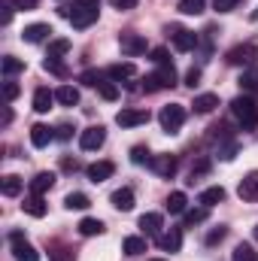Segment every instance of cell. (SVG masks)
Listing matches in <instances>:
<instances>
[{"label":"cell","instance_id":"6da1fadb","mask_svg":"<svg viewBox=\"0 0 258 261\" xmlns=\"http://www.w3.org/2000/svg\"><path fill=\"white\" fill-rule=\"evenodd\" d=\"M97 6H100V0H73V6H61V15L70 18V24L76 31H85L88 24L97 21Z\"/></svg>","mask_w":258,"mask_h":261},{"label":"cell","instance_id":"7a4b0ae2","mask_svg":"<svg viewBox=\"0 0 258 261\" xmlns=\"http://www.w3.org/2000/svg\"><path fill=\"white\" fill-rule=\"evenodd\" d=\"M231 116L240 122L243 130L258 128V103L252 97H234V100H231Z\"/></svg>","mask_w":258,"mask_h":261},{"label":"cell","instance_id":"3957f363","mask_svg":"<svg viewBox=\"0 0 258 261\" xmlns=\"http://www.w3.org/2000/svg\"><path fill=\"white\" fill-rule=\"evenodd\" d=\"M170 85H176V70H173L170 61H167V64H158L155 73H149V76L143 79V88H146V91H161V88H170Z\"/></svg>","mask_w":258,"mask_h":261},{"label":"cell","instance_id":"277c9868","mask_svg":"<svg viewBox=\"0 0 258 261\" xmlns=\"http://www.w3.org/2000/svg\"><path fill=\"white\" fill-rule=\"evenodd\" d=\"M158 122H161V128L167 130V134H176V130L183 128V122H186V107L183 103H167L158 113Z\"/></svg>","mask_w":258,"mask_h":261},{"label":"cell","instance_id":"5b68a950","mask_svg":"<svg viewBox=\"0 0 258 261\" xmlns=\"http://www.w3.org/2000/svg\"><path fill=\"white\" fill-rule=\"evenodd\" d=\"M258 58V46H252V43H243V46H234L228 55H225V61L234 67H252Z\"/></svg>","mask_w":258,"mask_h":261},{"label":"cell","instance_id":"8992f818","mask_svg":"<svg viewBox=\"0 0 258 261\" xmlns=\"http://www.w3.org/2000/svg\"><path fill=\"white\" fill-rule=\"evenodd\" d=\"M9 243H12V255H15V261H40V252L24 240L21 231H12V234H9Z\"/></svg>","mask_w":258,"mask_h":261},{"label":"cell","instance_id":"52a82bcc","mask_svg":"<svg viewBox=\"0 0 258 261\" xmlns=\"http://www.w3.org/2000/svg\"><path fill=\"white\" fill-rule=\"evenodd\" d=\"M104 140H107V130H104V125H91V128H85L82 134H79V146H82L85 152L100 149V146H104Z\"/></svg>","mask_w":258,"mask_h":261},{"label":"cell","instance_id":"ba28073f","mask_svg":"<svg viewBox=\"0 0 258 261\" xmlns=\"http://www.w3.org/2000/svg\"><path fill=\"white\" fill-rule=\"evenodd\" d=\"M170 37H173V49L176 52H192L197 46V34L186 31V28H170Z\"/></svg>","mask_w":258,"mask_h":261},{"label":"cell","instance_id":"9c48e42d","mask_svg":"<svg viewBox=\"0 0 258 261\" xmlns=\"http://www.w3.org/2000/svg\"><path fill=\"white\" fill-rule=\"evenodd\" d=\"M116 122L122 125V128H137V125H146L149 122V110H122L119 116H116Z\"/></svg>","mask_w":258,"mask_h":261},{"label":"cell","instance_id":"30bf717a","mask_svg":"<svg viewBox=\"0 0 258 261\" xmlns=\"http://www.w3.org/2000/svg\"><path fill=\"white\" fill-rule=\"evenodd\" d=\"M119 46H122V52H125L128 58H137V55H143V52H146V40H143L140 34H122Z\"/></svg>","mask_w":258,"mask_h":261},{"label":"cell","instance_id":"8fae6325","mask_svg":"<svg viewBox=\"0 0 258 261\" xmlns=\"http://www.w3.org/2000/svg\"><path fill=\"white\" fill-rule=\"evenodd\" d=\"M237 195L243 197V200H249V203H255V200H258V170L246 173V176L240 179V186H237Z\"/></svg>","mask_w":258,"mask_h":261},{"label":"cell","instance_id":"7c38bea8","mask_svg":"<svg viewBox=\"0 0 258 261\" xmlns=\"http://www.w3.org/2000/svg\"><path fill=\"white\" fill-rule=\"evenodd\" d=\"M85 173H88L91 182H104V179H110V176L116 173V164H113V161H94V164L85 167Z\"/></svg>","mask_w":258,"mask_h":261},{"label":"cell","instance_id":"4fadbf2b","mask_svg":"<svg viewBox=\"0 0 258 261\" xmlns=\"http://www.w3.org/2000/svg\"><path fill=\"white\" fill-rule=\"evenodd\" d=\"M149 164H152V170H155L158 176H164V179H170V176L176 173V158H173V155H155Z\"/></svg>","mask_w":258,"mask_h":261},{"label":"cell","instance_id":"5bb4252c","mask_svg":"<svg viewBox=\"0 0 258 261\" xmlns=\"http://www.w3.org/2000/svg\"><path fill=\"white\" fill-rule=\"evenodd\" d=\"M49 34H52V28H49L46 21H37V24H28V28L21 31V40H24V43H43Z\"/></svg>","mask_w":258,"mask_h":261},{"label":"cell","instance_id":"9a60e30c","mask_svg":"<svg viewBox=\"0 0 258 261\" xmlns=\"http://www.w3.org/2000/svg\"><path fill=\"white\" fill-rule=\"evenodd\" d=\"M158 246H161L164 252H179V246H183V231H179V228H170L167 234L158 237Z\"/></svg>","mask_w":258,"mask_h":261},{"label":"cell","instance_id":"2e32d148","mask_svg":"<svg viewBox=\"0 0 258 261\" xmlns=\"http://www.w3.org/2000/svg\"><path fill=\"white\" fill-rule=\"evenodd\" d=\"M107 76H110L113 82H122V79H134V76H137V67L131 64V61H119V64L107 67Z\"/></svg>","mask_w":258,"mask_h":261},{"label":"cell","instance_id":"e0dca14e","mask_svg":"<svg viewBox=\"0 0 258 261\" xmlns=\"http://www.w3.org/2000/svg\"><path fill=\"white\" fill-rule=\"evenodd\" d=\"M52 140H55V134H52L49 125H34V128H31V143H34L37 149H46Z\"/></svg>","mask_w":258,"mask_h":261},{"label":"cell","instance_id":"ac0fdd59","mask_svg":"<svg viewBox=\"0 0 258 261\" xmlns=\"http://www.w3.org/2000/svg\"><path fill=\"white\" fill-rule=\"evenodd\" d=\"M52 186H55V173L43 170V173H37V176L31 179V195H43V192H49Z\"/></svg>","mask_w":258,"mask_h":261},{"label":"cell","instance_id":"d6986e66","mask_svg":"<svg viewBox=\"0 0 258 261\" xmlns=\"http://www.w3.org/2000/svg\"><path fill=\"white\" fill-rule=\"evenodd\" d=\"M161 225H164V216H161V213H143V216H140V228H143L146 234H158Z\"/></svg>","mask_w":258,"mask_h":261},{"label":"cell","instance_id":"ffe728a7","mask_svg":"<svg viewBox=\"0 0 258 261\" xmlns=\"http://www.w3.org/2000/svg\"><path fill=\"white\" fill-rule=\"evenodd\" d=\"M197 200L210 210V206H216V203H222V200H225V189H222V186H210V189H203V192H200Z\"/></svg>","mask_w":258,"mask_h":261},{"label":"cell","instance_id":"44dd1931","mask_svg":"<svg viewBox=\"0 0 258 261\" xmlns=\"http://www.w3.org/2000/svg\"><path fill=\"white\" fill-rule=\"evenodd\" d=\"M113 206L122 210V213H131L134 210V192L131 189H116L113 192Z\"/></svg>","mask_w":258,"mask_h":261},{"label":"cell","instance_id":"7402d4cb","mask_svg":"<svg viewBox=\"0 0 258 261\" xmlns=\"http://www.w3.org/2000/svg\"><path fill=\"white\" fill-rule=\"evenodd\" d=\"M21 210H24L28 216H34V219H43V216H46V203H43V197H40V195H31V197H24V203H21Z\"/></svg>","mask_w":258,"mask_h":261},{"label":"cell","instance_id":"603a6c76","mask_svg":"<svg viewBox=\"0 0 258 261\" xmlns=\"http://www.w3.org/2000/svg\"><path fill=\"white\" fill-rule=\"evenodd\" d=\"M52 100H55V94L49 88H37L34 91V110L37 113H49L52 110Z\"/></svg>","mask_w":258,"mask_h":261},{"label":"cell","instance_id":"cb8c5ba5","mask_svg":"<svg viewBox=\"0 0 258 261\" xmlns=\"http://www.w3.org/2000/svg\"><path fill=\"white\" fill-rule=\"evenodd\" d=\"M194 113H200V116H207V113H213L216 107H219V97L216 94H197L194 97Z\"/></svg>","mask_w":258,"mask_h":261},{"label":"cell","instance_id":"d4e9b609","mask_svg":"<svg viewBox=\"0 0 258 261\" xmlns=\"http://www.w3.org/2000/svg\"><path fill=\"white\" fill-rule=\"evenodd\" d=\"M55 100H58L61 107H76V103H79V91H76L73 85H61V88L55 91Z\"/></svg>","mask_w":258,"mask_h":261},{"label":"cell","instance_id":"484cf974","mask_svg":"<svg viewBox=\"0 0 258 261\" xmlns=\"http://www.w3.org/2000/svg\"><path fill=\"white\" fill-rule=\"evenodd\" d=\"M21 176H15V173H9V176H3V195L6 197H18L21 195Z\"/></svg>","mask_w":258,"mask_h":261},{"label":"cell","instance_id":"4316f807","mask_svg":"<svg viewBox=\"0 0 258 261\" xmlns=\"http://www.w3.org/2000/svg\"><path fill=\"white\" fill-rule=\"evenodd\" d=\"M64 206L67 210H88L91 200H88V195H82V192H70V195L64 197Z\"/></svg>","mask_w":258,"mask_h":261},{"label":"cell","instance_id":"83f0119b","mask_svg":"<svg viewBox=\"0 0 258 261\" xmlns=\"http://www.w3.org/2000/svg\"><path fill=\"white\" fill-rule=\"evenodd\" d=\"M67 52H70V40H52L46 58H49V61H58V58H64Z\"/></svg>","mask_w":258,"mask_h":261},{"label":"cell","instance_id":"f1b7e54d","mask_svg":"<svg viewBox=\"0 0 258 261\" xmlns=\"http://www.w3.org/2000/svg\"><path fill=\"white\" fill-rule=\"evenodd\" d=\"M79 234H82V237L104 234V222H100V219H82V222H79Z\"/></svg>","mask_w":258,"mask_h":261},{"label":"cell","instance_id":"f546056e","mask_svg":"<svg viewBox=\"0 0 258 261\" xmlns=\"http://www.w3.org/2000/svg\"><path fill=\"white\" fill-rule=\"evenodd\" d=\"M122 249H125V255H143L146 252V240L143 237H125Z\"/></svg>","mask_w":258,"mask_h":261},{"label":"cell","instance_id":"4dcf8cb0","mask_svg":"<svg viewBox=\"0 0 258 261\" xmlns=\"http://www.w3.org/2000/svg\"><path fill=\"white\" fill-rule=\"evenodd\" d=\"M203 6H207V0H179L183 15H197V12H203Z\"/></svg>","mask_w":258,"mask_h":261},{"label":"cell","instance_id":"1f68e13d","mask_svg":"<svg viewBox=\"0 0 258 261\" xmlns=\"http://www.w3.org/2000/svg\"><path fill=\"white\" fill-rule=\"evenodd\" d=\"M231 261H258V258H255V249H252L249 243H240V246L234 249Z\"/></svg>","mask_w":258,"mask_h":261},{"label":"cell","instance_id":"d6a6232c","mask_svg":"<svg viewBox=\"0 0 258 261\" xmlns=\"http://www.w3.org/2000/svg\"><path fill=\"white\" fill-rule=\"evenodd\" d=\"M240 88H246V91H255L258 88V70L255 67H249V70L240 76Z\"/></svg>","mask_w":258,"mask_h":261},{"label":"cell","instance_id":"836d02e7","mask_svg":"<svg viewBox=\"0 0 258 261\" xmlns=\"http://www.w3.org/2000/svg\"><path fill=\"white\" fill-rule=\"evenodd\" d=\"M167 210L170 213H183L186 210V195L183 192H173V195L167 197Z\"/></svg>","mask_w":258,"mask_h":261},{"label":"cell","instance_id":"e575fe53","mask_svg":"<svg viewBox=\"0 0 258 261\" xmlns=\"http://www.w3.org/2000/svg\"><path fill=\"white\" fill-rule=\"evenodd\" d=\"M21 70H24V61H18V58H12V55H6V58H3V73H6V76L21 73Z\"/></svg>","mask_w":258,"mask_h":261},{"label":"cell","instance_id":"d590c367","mask_svg":"<svg viewBox=\"0 0 258 261\" xmlns=\"http://www.w3.org/2000/svg\"><path fill=\"white\" fill-rule=\"evenodd\" d=\"M79 79H82L85 85H91V88H97L100 82H107V79H104V73H97V70H85V73H82Z\"/></svg>","mask_w":258,"mask_h":261},{"label":"cell","instance_id":"8d00e7d4","mask_svg":"<svg viewBox=\"0 0 258 261\" xmlns=\"http://www.w3.org/2000/svg\"><path fill=\"white\" fill-rule=\"evenodd\" d=\"M97 91H100V97H104V100H119V88H116L113 82H100V85H97Z\"/></svg>","mask_w":258,"mask_h":261},{"label":"cell","instance_id":"74e56055","mask_svg":"<svg viewBox=\"0 0 258 261\" xmlns=\"http://www.w3.org/2000/svg\"><path fill=\"white\" fill-rule=\"evenodd\" d=\"M131 161H134V164L152 161V158H149V149H146V146H134V149H131Z\"/></svg>","mask_w":258,"mask_h":261},{"label":"cell","instance_id":"f35d334b","mask_svg":"<svg viewBox=\"0 0 258 261\" xmlns=\"http://www.w3.org/2000/svg\"><path fill=\"white\" fill-rule=\"evenodd\" d=\"M225 234H228V231H225L222 225H219V228H213V231L207 234V246H216V243H222V240H225Z\"/></svg>","mask_w":258,"mask_h":261},{"label":"cell","instance_id":"ab89813d","mask_svg":"<svg viewBox=\"0 0 258 261\" xmlns=\"http://www.w3.org/2000/svg\"><path fill=\"white\" fill-rule=\"evenodd\" d=\"M237 6H240V0H213V9L216 12H231Z\"/></svg>","mask_w":258,"mask_h":261},{"label":"cell","instance_id":"60d3db41","mask_svg":"<svg viewBox=\"0 0 258 261\" xmlns=\"http://www.w3.org/2000/svg\"><path fill=\"white\" fill-rule=\"evenodd\" d=\"M207 219V206L203 210H189L186 213V225H197V222H203Z\"/></svg>","mask_w":258,"mask_h":261},{"label":"cell","instance_id":"b9f144b4","mask_svg":"<svg viewBox=\"0 0 258 261\" xmlns=\"http://www.w3.org/2000/svg\"><path fill=\"white\" fill-rule=\"evenodd\" d=\"M113 3V9H119V12H128V9H134L140 0H110Z\"/></svg>","mask_w":258,"mask_h":261},{"label":"cell","instance_id":"7bdbcfd3","mask_svg":"<svg viewBox=\"0 0 258 261\" xmlns=\"http://www.w3.org/2000/svg\"><path fill=\"white\" fill-rule=\"evenodd\" d=\"M3 97H6V100H15V97H18V85H15V82H6V85H3Z\"/></svg>","mask_w":258,"mask_h":261},{"label":"cell","instance_id":"ee69618b","mask_svg":"<svg viewBox=\"0 0 258 261\" xmlns=\"http://www.w3.org/2000/svg\"><path fill=\"white\" fill-rule=\"evenodd\" d=\"M197 82H200V70H197V67H192V70L186 73V85H189V88H194Z\"/></svg>","mask_w":258,"mask_h":261},{"label":"cell","instance_id":"f6af8a7d","mask_svg":"<svg viewBox=\"0 0 258 261\" xmlns=\"http://www.w3.org/2000/svg\"><path fill=\"white\" fill-rule=\"evenodd\" d=\"M0 9H3V12H0V21H3V24H9V21H12V3L6 0V3H3Z\"/></svg>","mask_w":258,"mask_h":261},{"label":"cell","instance_id":"bcb514c9","mask_svg":"<svg viewBox=\"0 0 258 261\" xmlns=\"http://www.w3.org/2000/svg\"><path fill=\"white\" fill-rule=\"evenodd\" d=\"M152 61L155 64H167V49H152Z\"/></svg>","mask_w":258,"mask_h":261},{"label":"cell","instance_id":"7dc6e473","mask_svg":"<svg viewBox=\"0 0 258 261\" xmlns=\"http://www.w3.org/2000/svg\"><path fill=\"white\" fill-rule=\"evenodd\" d=\"M9 3H12L15 9H34V6H37L40 0H9Z\"/></svg>","mask_w":258,"mask_h":261},{"label":"cell","instance_id":"c3c4849f","mask_svg":"<svg viewBox=\"0 0 258 261\" xmlns=\"http://www.w3.org/2000/svg\"><path fill=\"white\" fill-rule=\"evenodd\" d=\"M58 134H55V137H58V140H70V134H73V128H70V125H58Z\"/></svg>","mask_w":258,"mask_h":261},{"label":"cell","instance_id":"681fc988","mask_svg":"<svg viewBox=\"0 0 258 261\" xmlns=\"http://www.w3.org/2000/svg\"><path fill=\"white\" fill-rule=\"evenodd\" d=\"M249 18H252V21H258V9H252V15H249Z\"/></svg>","mask_w":258,"mask_h":261},{"label":"cell","instance_id":"f907efd6","mask_svg":"<svg viewBox=\"0 0 258 261\" xmlns=\"http://www.w3.org/2000/svg\"><path fill=\"white\" fill-rule=\"evenodd\" d=\"M252 237H255V240H258V225H255V231H252Z\"/></svg>","mask_w":258,"mask_h":261},{"label":"cell","instance_id":"816d5d0a","mask_svg":"<svg viewBox=\"0 0 258 261\" xmlns=\"http://www.w3.org/2000/svg\"><path fill=\"white\" fill-rule=\"evenodd\" d=\"M152 261H161V258H152Z\"/></svg>","mask_w":258,"mask_h":261}]
</instances>
